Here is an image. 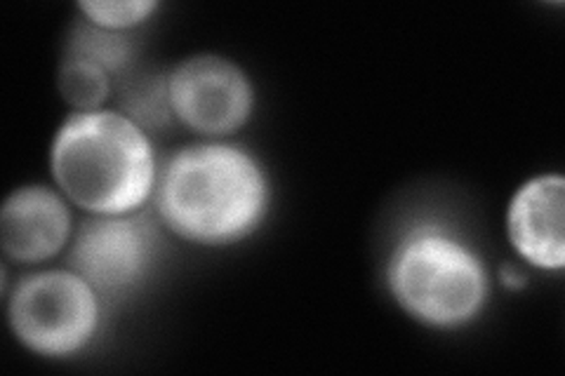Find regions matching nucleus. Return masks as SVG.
I'll return each mask as SVG.
<instances>
[{
  "label": "nucleus",
  "instance_id": "7ed1b4c3",
  "mask_svg": "<svg viewBox=\"0 0 565 376\" xmlns=\"http://www.w3.org/2000/svg\"><path fill=\"white\" fill-rule=\"evenodd\" d=\"M386 288L413 320L434 330H459L479 318L490 276L479 253L444 224L405 230L386 264Z\"/></svg>",
  "mask_w": 565,
  "mask_h": 376
},
{
  "label": "nucleus",
  "instance_id": "9b49d317",
  "mask_svg": "<svg viewBox=\"0 0 565 376\" xmlns=\"http://www.w3.org/2000/svg\"><path fill=\"white\" fill-rule=\"evenodd\" d=\"M122 109L145 130L163 128V125L172 122L174 116L170 109L168 78H130L128 85L122 87Z\"/></svg>",
  "mask_w": 565,
  "mask_h": 376
},
{
  "label": "nucleus",
  "instance_id": "0eeeda50",
  "mask_svg": "<svg viewBox=\"0 0 565 376\" xmlns=\"http://www.w3.org/2000/svg\"><path fill=\"white\" fill-rule=\"evenodd\" d=\"M565 182L561 174H540L514 193L507 212V236L514 253L540 271L565 266Z\"/></svg>",
  "mask_w": 565,
  "mask_h": 376
},
{
  "label": "nucleus",
  "instance_id": "39448f33",
  "mask_svg": "<svg viewBox=\"0 0 565 376\" xmlns=\"http://www.w3.org/2000/svg\"><path fill=\"white\" fill-rule=\"evenodd\" d=\"M161 253V236L147 214L93 217L83 222L68 249V268L102 299L128 297L145 282Z\"/></svg>",
  "mask_w": 565,
  "mask_h": 376
},
{
  "label": "nucleus",
  "instance_id": "f8f14e48",
  "mask_svg": "<svg viewBox=\"0 0 565 376\" xmlns=\"http://www.w3.org/2000/svg\"><path fill=\"white\" fill-rule=\"evenodd\" d=\"M78 10L93 26L126 33L128 29L145 24L158 10V3L156 0H83Z\"/></svg>",
  "mask_w": 565,
  "mask_h": 376
},
{
  "label": "nucleus",
  "instance_id": "1a4fd4ad",
  "mask_svg": "<svg viewBox=\"0 0 565 376\" xmlns=\"http://www.w3.org/2000/svg\"><path fill=\"white\" fill-rule=\"evenodd\" d=\"M66 57H81L99 64L111 78L122 76L132 64L135 43L130 35L93 26L90 22L76 24L68 35Z\"/></svg>",
  "mask_w": 565,
  "mask_h": 376
},
{
  "label": "nucleus",
  "instance_id": "ddd939ff",
  "mask_svg": "<svg viewBox=\"0 0 565 376\" xmlns=\"http://www.w3.org/2000/svg\"><path fill=\"white\" fill-rule=\"evenodd\" d=\"M500 282L504 284V288H509V290H521V288H525L527 278H525V273L521 271L516 264H504L500 268Z\"/></svg>",
  "mask_w": 565,
  "mask_h": 376
},
{
  "label": "nucleus",
  "instance_id": "f03ea898",
  "mask_svg": "<svg viewBox=\"0 0 565 376\" xmlns=\"http://www.w3.org/2000/svg\"><path fill=\"white\" fill-rule=\"evenodd\" d=\"M50 170L64 198L93 217L139 212L161 174L147 130L106 109L76 111L60 125Z\"/></svg>",
  "mask_w": 565,
  "mask_h": 376
},
{
  "label": "nucleus",
  "instance_id": "6e6552de",
  "mask_svg": "<svg viewBox=\"0 0 565 376\" xmlns=\"http://www.w3.org/2000/svg\"><path fill=\"white\" fill-rule=\"evenodd\" d=\"M71 240V212L64 193L31 184L8 195L0 212V243L10 261L43 264Z\"/></svg>",
  "mask_w": 565,
  "mask_h": 376
},
{
  "label": "nucleus",
  "instance_id": "f257e3e1",
  "mask_svg": "<svg viewBox=\"0 0 565 376\" xmlns=\"http://www.w3.org/2000/svg\"><path fill=\"white\" fill-rule=\"evenodd\" d=\"M271 186L243 147L205 141L177 151L156 184V212L174 236L196 245H234L259 228Z\"/></svg>",
  "mask_w": 565,
  "mask_h": 376
},
{
  "label": "nucleus",
  "instance_id": "20e7f679",
  "mask_svg": "<svg viewBox=\"0 0 565 376\" xmlns=\"http://www.w3.org/2000/svg\"><path fill=\"white\" fill-rule=\"evenodd\" d=\"M102 297L74 268H50L22 278L8 301L10 330L43 357H71L95 342Z\"/></svg>",
  "mask_w": 565,
  "mask_h": 376
},
{
  "label": "nucleus",
  "instance_id": "9d476101",
  "mask_svg": "<svg viewBox=\"0 0 565 376\" xmlns=\"http://www.w3.org/2000/svg\"><path fill=\"white\" fill-rule=\"evenodd\" d=\"M111 76L106 71L81 57H64L57 87L62 99L76 111H97L111 95Z\"/></svg>",
  "mask_w": 565,
  "mask_h": 376
},
{
  "label": "nucleus",
  "instance_id": "423d86ee",
  "mask_svg": "<svg viewBox=\"0 0 565 376\" xmlns=\"http://www.w3.org/2000/svg\"><path fill=\"white\" fill-rule=\"evenodd\" d=\"M174 120L205 135H234L250 120L255 89L245 71L220 55H196L177 64L168 76Z\"/></svg>",
  "mask_w": 565,
  "mask_h": 376
}]
</instances>
